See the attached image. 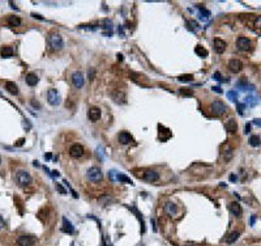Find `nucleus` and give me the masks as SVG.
I'll use <instances>...</instances> for the list:
<instances>
[{"instance_id":"1","label":"nucleus","mask_w":261,"mask_h":246,"mask_svg":"<svg viewBox=\"0 0 261 246\" xmlns=\"http://www.w3.org/2000/svg\"><path fill=\"white\" fill-rule=\"evenodd\" d=\"M47 41H48V45H50L51 50H54V51H60L63 47H64V42H63L62 35L56 32L51 33V34L48 35Z\"/></svg>"},{"instance_id":"2","label":"nucleus","mask_w":261,"mask_h":246,"mask_svg":"<svg viewBox=\"0 0 261 246\" xmlns=\"http://www.w3.org/2000/svg\"><path fill=\"white\" fill-rule=\"evenodd\" d=\"M37 242V237L34 234H21L16 240V244L19 246H33Z\"/></svg>"},{"instance_id":"3","label":"nucleus","mask_w":261,"mask_h":246,"mask_svg":"<svg viewBox=\"0 0 261 246\" xmlns=\"http://www.w3.org/2000/svg\"><path fill=\"white\" fill-rule=\"evenodd\" d=\"M16 181L20 186H28L32 183V175L26 170H19L16 174Z\"/></svg>"},{"instance_id":"4","label":"nucleus","mask_w":261,"mask_h":246,"mask_svg":"<svg viewBox=\"0 0 261 246\" xmlns=\"http://www.w3.org/2000/svg\"><path fill=\"white\" fill-rule=\"evenodd\" d=\"M210 110H212V113H213V114L215 115V117H219V115H222V114L226 113L227 106L224 105L222 101L217 100V101L212 102V105H210Z\"/></svg>"},{"instance_id":"5","label":"nucleus","mask_w":261,"mask_h":246,"mask_svg":"<svg viewBox=\"0 0 261 246\" xmlns=\"http://www.w3.org/2000/svg\"><path fill=\"white\" fill-rule=\"evenodd\" d=\"M86 177H87V180L92 181V182H98L102 180V172H101V169L97 168V166H92V168L87 170Z\"/></svg>"},{"instance_id":"6","label":"nucleus","mask_w":261,"mask_h":246,"mask_svg":"<svg viewBox=\"0 0 261 246\" xmlns=\"http://www.w3.org/2000/svg\"><path fill=\"white\" fill-rule=\"evenodd\" d=\"M47 101H48V104L52 105V106L59 105L60 101H62L59 92H57L56 89H50V90L47 92Z\"/></svg>"},{"instance_id":"7","label":"nucleus","mask_w":261,"mask_h":246,"mask_svg":"<svg viewBox=\"0 0 261 246\" xmlns=\"http://www.w3.org/2000/svg\"><path fill=\"white\" fill-rule=\"evenodd\" d=\"M111 97L116 104H125L127 102V97H125V93L120 89H114L111 90Z\"/></svg>"},{"instance_id":"8","label":"nucleus","mask_w":261,"mask_h":246,"mask_svg":"<svg viewBox=\"0 0 261 246\" xmlns=\"http://www.w3.org/2000/svg\"><path fill=\"white\" fill-rule=\"evenodd\" d=\"M236 46H238V48L240 51H248V50H251V47H252V42H251V39H248L245 37H239L238 41H236Z\"/></svg>"},{"instance_id":"9","label":"nucleus","mask_w":261,"mask_h":246,"mask_svg":"<svg viewBox=\"0 0 261 246\" xmlns=\"http://www.w3.org/2000/svg\"><path fill=\"white\" fill-rule=\"evenodd\" d=\"M69 154H71V157H73V159H78V157H81L84 154V147L81 144H73L71 148H69Z\"/></svg>"},{"instance_id":"10","label":"nucleus","mask_w":261,"mask_h":246,"mask_svg":"<svg viewBox=\"0 0 261 246\" xmlns=\"http://www.w3.org/2000/svg\"><path fill=\"white\" fill-rule=\"evenodd\" d=\"M227 47V43L221 38H215L213 41V48L217 54H223Z\"/></svg>"},{"instance_id":"11","label":"nucleus","mask_w":261,"mask_h":246,"mask_svg":"<svg viewBox=\"0 0 261 246\" xmlns=\"http://www.w3.org/2000/svg\"><path fill=\"white\" fill-rule=\"evenodd\" d=\"M72 83H73L75 88H77V89L84 87V76L80 71L73 72V75H72Z\"/></svg>"},{"instance_id":"12","label":"nucleus","mask_w":261,"mask_h":246,"mask_svg":"<svg viewBox=\"0 0 261 246\" xmlns=\"http://www.w3.org/2000/svg\"><path fill=\"white\" fill-rule=\"evenodd\" d=\"M87 117L92 122H97V120L101 118V109L97 107V106H92V107L87 110Z\"/></svg>"},{"instance_id":"13","label":"nucleus","mask_w":261,"mask_h":246,"mask_svg":"<svg viewBox=\"0 0 261 246\" xmlns=\"http://www.w3.org/2000/svg\"><path fill=\"white\" fill-rule=\"evenodd\" d=\"M229 68H230V71H231V72L238 74V72H240L243 69V63L239 59H231L229 62Z\"/></svg>"},{"instance_id":"14","label":"nucleus","mask_w":261,"mask_h":246,"mask_svg":"<svg viewBox=\"0 0 261 246\" xmlns=\"http://www.w3.org/2000/svg\"><path fill=\"white\" fill-rule=\"evenodd\" d=\"M165 212L169 216H176L178 215V206L172 202H167L165 204Z\"/></svg>"},{"instance_id":"15","label":"nucleus","mask_w":261,"mask_h":246,"mask_svg":"<svg viewBox=\"0 0 261 246\" xmlns=\"http://www.w3.org/2000/svg\"><path fill=\"white\" fill-rule=\"evenodd\" d=\"M144 180L146 182H156L159 180V174L154 170H146L144 173Z\"/></svg>"},{"instance_id":"16","label":"nucleus","mask_w":261,"mask_h":246,"mask_svg":"<svg viewBox=\"0 0 261 246\" xmlns=\"http://www.w3.org/2000/svg\"><path fill=\"white\" fill-rule=\"evenodd\" d=\"M118 139H119V141L121 143V144H128V143H130V141L133 140L132 135H130L129 132H127V131L120 132L119 136H118Z\"/></svg>"},{"instance_id":"17","label":"nucleus","mask_w":261,"mask_h":246,"mask_svg":"<svg viewBox=\"0 0 261 246\" xmlns=\"http://www.w3.org/2000/svg\"><path fill=\"white\" fill-rule=\"evenodd\" d=\"M230 211L232 212V215H235V216H238V217L242 216V214H243V209L238 202H232L231 204H230Z\"/></svg>"},{"instance_id":"18","label":"nucleus","mask_w":261,"mask_h":246,"mask_svg":"<svg viewBox=\"0 0 261 246\" xmlns=\"http://www.w3.org/2000/svg\"><path fill=\"white\" fill-rule=\"evenodd\" d=\"M5 89H7L11 95H14V96L19 95V87H17V84L13 83V81H7V83H5Z\"/></svg>"},{"instance_id":"19","label":"nucleus","mask_w":261,"mask_h":246,"mask_svg":"<svg viewBox=\"0 0 261 246\" xmlns=\"http://www.w3.org/2000/svg\"><path fill=\"white\" fill-rule=\"evenodd\" d=\"M62 230H63V232H65V233H73V230H75L72 223L67 217H63V228H62Z\"/></svg>"},{"instance_id":"20","label":"nucleus","mask_w":261,"mask_h":246,"mask_svg":"<svg viewBox=\"0 0 261 246\" xmlns=\"http://www.w3.org/2000/svg\"><path fill=\"white\" fill-rule=\"evenodd\" d=\"M25 80H26V84H28L29 87H34V85H37V83H38V76L35 74H28L26 77H25Z\"/></svg>"},{"instance_id":"21","label":"nucleus","mask_w":261,"mask_h":246,"mask_svg":"<svg viewBox=\"0 0 261 246\" xmlns=\"http://www.w3.org/2000/svg\"><path fill=\"white\" fill-rule=\"evenodd\" d=\"M14 51L13 48H12L11 46H3L1 48H0V55H1L3 58H9V56H13Z\"/></svg>"},{"instance_id":"22","label":"nucleus","mask_w":261,"mask_h":246,"mask_svg":"<svg viewBox=\"0 0 261 246\" xmlns=\"http://www.w3.org/2000/svg\"><path fill=\"white\" fill-rule=\"evenodd\" d=\"M226 130L229 132H236V130H238V123H236L235 119H229L226 123Z\"/></svg>"},{"instance_id":"23","label":"nucleus","mask_w":261,"mask_h":246,"mask_svg":"<svg viewBox=\"0 0 261 246\" xmlns=\"http://www.w3.org/2000/svg\"><path fill=\"white\" fill-rule=\"evenodd\" d=\"M195 53H196V55H199L200 58H205V56H208V50L202 47L201 45H197V46L195 47Z\"/></svg>"},{"instance_id":"24","label":"nucleus","mask_w":261,"mask_h":246,"mask_svg":"<svg viewBox=\"0 0 261 246\" xmlns=\"http://www.w3.org/2000/svg\"><path fill=\"white\" fill-rule=\"evenodd\" d=\"M248 143H250L251 147H259L261 144V139H260V136H257V135H252L251 138L248 139Z\"/></svg>"},{"instance_id":"25","label":"nucleus","mask_w":261,"mask_h":246,"mask_svg":"<svg viewBox=\"0 0 261 246\" xmlns=\"http://www.w3.org/2000/svg\"><path fill=\"white\" fill-rule=\"evenodd\" d=\"M239 232H232V233H230L229 236L226 237V244H229V245H231V244H234V242L236 241V240L239 238Z\"/></svg>"},{"instance_id":"26","label":"nucleus","mask_w":261,"mask_h":246,"mask_svg":"<svg viewBox=\"0 0 261 246\" xmlns=\"http://www.w3.org/2000/svg\"><path fill=\"white\" fill-rule=\"evenodd\" d=\"M8 24H9L11 26H19L21 24V20L19 16H9L8 17Z\"/></svg>"},{"instance_id":"27","label":"nucleus","mask_w":261,"mask_h":246,"mask_svg":"<svg viewBox=\"0 0 261 246\" xmlns=\"http://www.w3.org/2000/svg\"><path fill=\"white\" fill-rule=\"evenodd\" d=\"M118 180H119L120 182H123V183H127V185H133V182H132V180L130 178H128L127 175H124V174H118Z\"/></svg>"},{"instance_id":"28","label":"nucleus","mask_w":261,"mask_h":246,"mask_svg":"<svg viewBox=\"0 0 261 246\" xmlns=\"http://www.w3.org/2000/svg\"><path fill=\"white\" fill-rule=\"evenodd\" d=\"M179 92H180L181 96H186V97H192L193 96V90L189 89V88H180Z\"/></svg>"},{"instance_id":"29","label":"nucleus","mask_w":261,"mask_h":246,"mask_svg":"<svg viewBox=\"0 0 261 246\" xmlns=\"http://www.w3.org/2000/svg\"><path fill=\"white\" fill-rule=\"evenodd\" d=\"M226 96H227V98H229L230 101H234V102H235L236 100H238V93H236L235 90H229V92L226 93Z\"/></svg>"},{"instance_id":"30","label":"nucleus","mask_w":261,"mask_h":246,"mask_svg":"<svg viewBox=\"0 0 261 246\" xmlns=\"http://www.w3.org/2000/svg\"><path fill=\"white\" fill-rule=\"evenodd\" d=\"M192 79H193L192 75L187 74V75H180V76L178 77V80H179V81H183V83H187V81H191Z\"/></svg>"},{"instance_id":"31","label":"nucleus","mask_w":261,"mask_h":246,"mask_svg":"<svg viewBox=\"0 0 261 246\" xmlns=\"http://www.w3.org/2000/svg\"><path fill=\"white\" fill-rule=\"evenodd\" d=\"M223 157H224V160H226V161L231 160V157H232V149H227L226 152H224Z\"/></svg>"},{"instance_id":"32","label":"nucleus","mask_w":261,"mask_h":246,"mask_svg":"<svg viewBox=\"0 0 261 246\" xmlns=\"http://www.w3.org/2000/svg\"><path fill=\"white\" fill-rule=\"evenodd\" d=\"M56 190L59 191V193L62 194V195H67V190H65L64 187H63L60 183H56Z\"/></svg>"},{"instance_id":"33","label":"nucleus","mask_w":261,"mask_h":246,"mask_svg":"<svg viewBox=\"0 0 261 246\" xmlns=\"http://www.w3.org/2000/svg\"><path fill=\"white\" fill-rule=\"evenodd\" d=\"M102 24L105 25V26H103L105 29H111V21H110V20H107V19L103 20V21H102Z\"/></svg>"},{"instance_id":"34","label":"nucleus","mask_w":261,"mask_h":246,"mask_svg":"<svg viewBox=\"0 0 261 246\" xmlns=\"http://www.w3.org/2000/svg\"><path fill=\"white\" fill-rule=\"evenodd\" d=\"M213 79H214V80H217V81H224L223 77H222V75H221L219 72H215V74L213 75Z\"/></svg>"},{"instance_id":"35","label":"nucleus","mask_w":261,"mask_h":246,"mask_svg":"<svg viewBox=\"0 0 261 246\" xmlns=\"http://www.w3.org/2000/svg\"><path fill=\"white\" fill-rule=\"evenodd\" d=\"M94 75H95V71H94V68H90L89 72H87V77H89V80H93V79H94Z\"/></svg>"},{"instance_id":"36","label":"nucleus","mask_w":261,"mask_h":246,"mask_svg":"<svg viewBox=\"0 0 261 246\" xmlns=\"http://www.w3.org/2000/svg\"><path fill=\"white\" fill-rule=\"evenodd\" d=\"M252 123L257 127H261V118H255V119L252 120Z\"/></svg>"},{"instance_id":"37","label":"nucleus","mask_w":261,"mask_h":246,"mask_svg":"<svg viewBox=\"0 0 261 246\" xmlns=\"http://www.w3.org/2000/svg\"><path fill=\"white\" fill-rule=\"evenodd\" d=\"M244 107H245V104H238V113L239 114H243V110H244Z\"/></svg>"},{"instance_id":"38","label":"nucleus","mask_w":261,"mask_h":246,"mask_svg":"<svg viewBox=\"0 0 261 246\" xmlns=\"http://www.w3.org/2000/svg\"><path fill=\"white\" fill-rule=\"evenodd\" d=\"M255 25H256V28L261 29V16H259V17L256 19V21H255Z\"/></svg>"},{"instance_id":"39","label":"nucleus","mask_w":261,"mask_h":246,"mask_svg":"<svg viewBox=\"0 0 261 246\" xmlns=\"http://www.w3.org/2000/svg\"><path fill=\"white\" fill-rule=\"evenodd\" d=\"M251 132V123H247L244 126V133L247 135V133H250Z\"/></svg>"},{"instance_id":"40","label":"nucleus","mask_w":261,"mask_h":246,"mask_svg":"<svg viewBox=\"0 0 261 246\" xmlns=\"http://www.w3.org/2000/svg\"><path fill=\"white\" fill-rule=\"evenodd\" d=\"M212 89H213V92H215V93H222V89H221L219 87H213Z\"/></svg>"},{"instance_id":"41","label":"nucleus","mask_w":261,"mask_h":246,"mask_svg":"<svg viewBox=\"0 0 261 246\" xmlns=\"http://www.w3.org/2000/svg\"><path fill=\"white\" fill-rule=\"evenodd\" d=\"M4 225H5V221H4V219H3L1 216H0V229H3V228H4Z\"/></svg>"},{"instance_id":"42","label":"nucleus","mask_w":261,"mask_h":246,"mask_svg":"<svg viewBox=\"0 0 261 246\" xmlns=\"http://www.w3.org/2000/svg\"><path fill=\"white\" fill-rule=\"evenodd\" d=\"M24 141H25V139H20V140L17 141V143H16V144H14V145H16V147H21V145L24 144Z\"/></svg>"},{"instance_id":"43","label":"nucleus","mask_w":261,"mask_h":246,"mask_svg":"<svg viewBox=\"0 0 261 246\" xmlns=\"http://www.w3.org/2000/svg\"><path fill=\"white\" fill-rule=\"evenodd\" d=\"M32 16L34 17V19H38V20H43V17H42L41 14H37V13H32Z\"/></svg>"},{"instance_id":"44","label":"nucleus","mask_w":261,"mask_h":246,"mask_svg":"<svg viewBox=\"0 0 261 246\" xmlns=\"http://www.w3.org/2000/svg\"><path fill=\"white\" fill-rule=\"evenodd\" d=\"M236 180H238V177H236L235 174H231V175H230V181H231V182H236Z\"/></svg>"},{"instance_id":"45","label":"nucleus","mask_w":261,"mask_h":246,"mask_svg":"<svg viewBox=\"0 0 261 246\" xmlns=\"http://www.w3.org/2000/svg\"><path fill=\"white\" fill-rule=\"evenodd\" d=\"M32 105H33V106H34V107H38V109H39V107H41V105H39V104H38V102H35V101H34V100H32Z\"/></svg>"},{"instance_id":"46","label":"nucleus","mask_w":261,"mask_h":246,"mask_svg":"<svg viewBox=\"0 0 261 246\" xmlns=\"http://www.w3.org/2000/svg\"><path fill=\"white\" fill-rule=\"evenodd\" d=\"M151 224H153V230L157 232V225H156V220H154V219H151Z\"/></svg>"},{"instance_id":"47","label":"nucleus","mask_w":261,"mask_h":246,"mask_svg":"<svg viewBox=\"0 0 261 246\" xmlns=\"http://www.w3.org/2000/svg\"><path fill=\"white\" fill-rule=\"evenodd\" d=\"M255 221H256V216H255V215H253V216L251 217V221H250V224H251V225H253V224H255Z\"/></svg>"},{"instance_id":"48","label":"nucleus","mask_w":261,"mask_h":246,"mask_svg":"<svg viewBox=\"0 0 261 246\" xmlns=\"http://www.w3.org/2000/svg\"><path fill=\"white\" fill-rule=\"evenodd\" d=\"M52 175H54V177H59V175H60V173L57 172V170H54V172H52Z\"/></svg>"},{"instance_id":"49","label":"nucleus","mask_w":261,"mask_h":246,"mask_svg":"<svg viewBox=\"0 0 261 246\" xmlns=\"http://www.w3.org/2000/svg\"><path fill=\"white\" fill-rule=\"evenodd\" d=\"M118 59H119V60H123V55H121V54H118Z\"/></svg>"},{"instance_id":"50","label":"nucleus","mask_w":261,"mask_h":246,"mask_svg":"<svg viewBox=\"0 0 261 246\" xmlns=\"http://www.w3.org/2000/svg\"><path fill=\"white\" fill-rule=\"evenodd\" d=\"M44 157H46V160H47V159H51V153H47Z\"/></svg>"},{"instance_id":"51","label":"nucleus","mask_w":261,"mask_h":246,"mask_svg":"<svg viewBox=\"0 0 261 246\" xmlns=\"http://www.w3.org/2000/svg\"><path fill=\"white\" fill-rule=\"evenodd\" d=\"M11 7L13 8V9H17V7H16V5H13V3H11Z\"/></svg>"},{"instance_id":"52","label":"nucleus","mask_w":261,"mask_h":246,"mask_svg":"<svg viewBox=\"0 0 261 246\" xmlns=\"http://www.w3.org/2000/svg\"><path fill=\"white\" fill-rule=\"evenodd\" d=\"M0 164H1V157H0Z\"/></svg>"},{"instance_id":"53","label":"nucleus","mask_w":261,"mask_h":246,"mask_svg":"<svg viewBox=\"0 0 261 246\" xmlns=\"http://www.w3.org/2000/svg\"><path fill=\"white\" fill-rule=\"evenodd\" d=\"M186 246H192V245H186Z\"/></svg>"}]
</instances>
